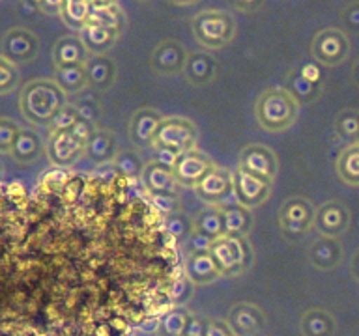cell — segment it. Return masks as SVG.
Wrapping results in <instances>:
<instances>
[{
  "label": "cell",
  "instance_id": "cell-1",
  "mask_svg": "<svg viewBox=\"0 0 359 336\" xmlns=\"http://www.w3.org/2000/svg\"><path fill=\"white\" fill-rule=\"evenodd\" d=\"M297 101L288 94V90H266L257 101V120L266 131H285L296 122Z\"/></svg>",
  "mask_w": 359,
  "mask_h": 336
},
{
  "label": "cell",
  "instance_id": "cell-2",
  "mask_svg": "<svg viewBox=\"0 0 359 336\" xmlns=\"http://www.w3.org/2000/svg\"><path fill=\"white\" fill-rule=\"evenodd\" d=\"M193 34H195L196 41L204 47L219 49L229 43L234 36V21L224 11H201L193 19Z\"/></svg>",
  "mask_w": 359,
  "mask_h": 336
},
{
  "label": "cell",
  "instance_id": "cell-3",
  "mask_svg": "<svg viewBox=\"0 0 359 336\" xmlns=\"http://www.w3.org/2000/svg\"><path fill=\"white\" fill-rule=\"evenodd\" d=\"M210 254L217 262L221 274H240L251 265V246L247 239L219 237L210 246Z\"/></svg>",
  "mask_w": 359,
  "mask_h": 336
},
{
  "label": "cell",
  "instance_id": "cell-4",
  "mask_svg": "<svg viewBox=\"0 0 359 336\" xmlns=\"http://www.w3.org/2000/svg\"><path fill=\"white\" fill-rule=\"evenodd\" d=\"M195 142L196 127L185 118H163L161 125L157 127L154 136L156 148L176 151L178 155L195 150Z\"/></svg>",
  "mask_w": 359,
  "mask_h": 336
},
{
  "label": "cell",
  "instance_id": "cell-5",
  "mask_svg": "<svg viewBox=\"0 0 359 336\" xmlns=\"http://www.w3.org/2000/svg\"><path fill=\"white\" fill-rule=\"evenodd\" d=\"M64 108V94L49 83H38L28 86L25 94V111L36 122L55 118Z\"/></svg>",
  "mask_w": 359,
  "mask_h": 336
},
{
  "label": "cell",
  "instance_id": "cell-6",
  "mask_svg": "<svg viewBox=\"0 0 359 336\" xmlns=\"http://www.w3.org/2000/svg\"><path fill=\"white\" fill-rule=\"evenodd\" d=\"M316 209L307 198L294 196L283 204L279 211V224L286 237H302L314 226Z\"/></svg>",
  "mask_w": 359,
  "mask_h": 336
},
{
  "label": "cell",
  "instance_id": "cell-7",
  "mask_svg": "<svg viewBox=\"0 0 359 336\" xmlns=\"http://www.w3.org/2000/svg\"><path fill=\"white\" fill-rule=\"evenodd\" d=\"M311 52H313L316 64L339 66L341 62L346 60L348 52H350V43H348L346 34L342 32V30H337V28L320 30L314 36Z\"/></svg>",
  "mask_w": 359,
  "mask_h": 336
},
{
  "label": "cell",
  "instance_id": "cell-8",
  "mask_svg": "<svg viewBox=\"0 0 359 336\" xmlns=\"http://www.w3.org/2000/svg\"><path fill=\"white\" fill-rule=\"evenodd\" d=\"M232 183H234V198L238 204L245 207L260 206L269 195L271 183L266 179L258 178L255 174L247 172L245 168L238 167L232 172Z\"/></svg>",
  "mask_w": 359,
  "mask_h": 336
},
{
  "label": "cell",
  "instance_id": "cell-9",
  "mask_svg": "<svg viewBox=\"0 0 359 336\" xmlns=\"http://www.w3.org/2000/svg\"><path fill=\"white\" fill-rule=\"evenodd\" d=\"M195 189L201 200L208 202L212 206H224L234 196L232 172L224 170V168L213 167Z\"/></svg>",
  "mask_w": 359,
  "mask_h": 336
},
{
  "label": "cell",
  "instance_id": "cell-10",
  "mask_svg": "<svg viewBox=\"0 0 359 336\" xmlns=\"http://www.w3.org/2000/svg\"><path fill=\"white\" fill-rule=\"evenodd\" d=\"M215 167L206 153L198 150H189L185 153H180L176 162H174L172 172L174 178L180 185L185 187H196L202 179L206 178V174Z\"/></svg>",
  "mask_w": 359,
  "mask_h": 336
},
{
  "label": "cell",
  "instance_id": "cell-11",
  "mask_svg": "<svg viewBox=\"0 0 359 336\" xmlns=\"http://www.w3.org/2000/svg\"><path fill=\"white\" fill-rule=\"evenodd\" d=\"M350 226V211L339 200H330L322 204L314 215V228L325 237H339Z\"/></svg>",
  "mask_w": 359,
  "mask_h": 336
},
{
  "label": "cell",
  "instance_id": "cell-12",
  "mask_svg": "<svg viewBox=\"0 0 359 336\" xmlns=\"http://www.w3.org/2000/svg\"><path fill=\"white\" fill-rule=\"evenodd\" d=\"M185 62H187V52L184 45L176 39H165L157 43L150 56L151 69L159 75H178L184 71Z\"/></svg>",
  "mask_w": 359,
  "mask_h": 336
},
{
  "label": "cell",
  "instance_id": "cell-13",
  "mask_svg": "<svg viewBox=\"0 0 359 336\" xmlns=\"http://www.w3.org/2000/svg\"><path fill=\"white\" fill-rule=\"evenodd\" d=\"M238 167L245 168L247 172L255 174L258 178L266 179V181L271 183L275 176H277L279 162H277V155L269 148L262 144H251L241 151Z\"/></svg>",
  "mask_w": 359,
  "mask_h": 336
},
{
  "label": "cell",
  "instance_id": "cell-14",
  "mask_svg": "<svg viewBox=\"0 0 359 336\" xmlns=\"http://www.w3.org/2000/svg\"><path fill=\"white\" fill-rule=\"evenodd\" d=\"M226 323L230 325L234 336H251L266 325V316L257 304L240 302L230 310Z\"/></svg>",
  "mask_w": 359,
  "mask_h": 336
},
{
  "label": "cell",
  "instance_id": "cell-15",
  "mask_svg": "<svg viewBox=\"0 0 359 336\" xmlns=\"http://www.w3.org/2000/svg\"><path fill=\"white\" fill-rule=\"evenodd\" d=\"M185 276L193 282V284H212L213 280L221 276V269L217 262L213 260L210 251L193 252L185 260Z\"/></svg>",
  "mask_w": 359,
  "mask_h": 336
},
{
  "label": "cell",
  "instance_id": "cell-16",
  "mask_svg": "<svg viewBox=\"0 0 359 336\" xmlns=\"http://www.w3.org/2000/svg\"><path fill=\"white\" fill-rule=\"evenodd\" d=\"M163 116L154 108H140L139 112H135V116L131 118L129 123V134L135 146H148L154 144V136H156L157 127L161 125Z\"/></svg>",
  "mask_w": 359,
  "mask_h": 336
},
{
  "label": "cell",
  "instance_id": "cell-17",
  "mask_svg": "<svg viewBox=\"0 0 359 336\" xmlns=\"http://www.w3.org/2000/svg\"><path fill=\"white\" fill-rule=\"evenodd\" d=\"M221 211H223L224 235L232 239H245V235L251 232L252 226L251 209L238 202H229L221 206Z\"/></svg>",
  "mask_w": 359,
  "mask_h": 336
},
{
  "label": "cell",
  "instance_id": "cell-18",
  "mask_svg": "<svg viewBox=\"0 0 359 336\" xmlns=\"http://www.w3.org/2000/svg\"><path fill=\"white\" fill-rule=\"evenodd\" d=\"M88 86L100 92H105L116 80V64L107 55H92L90 60L84 62Z\"/></svg>",
  "mask_w": 359,
  "mask_h": 336
},
{
  "label": "cell",
  "instance_id": "cell-19",
  "mask_svg": "<svg viewBox=\"0 0 359 336\" xmlns=\"http://www.w3.org/2000/svg\"><path fill=\"white\" fill-rule=\"evenodd\" d=\"M118 34H120V28L88 21V24L81 30V36H83L81 41L92 55H105L107 50L116 43Z\"/></svg>",
  "mask_w": 359,
  "mask_h": 336
},
{
  "label": "cell",
  "instance_id": "cell-20",
  "mask_svg": "<svg viewBox=\"0 0 359 336\" xmlns=\"http://www.w3.org/2000/svg\"><path fill=\"white\" fill-rule=\"evenodd\" d=\"M309 260L316 269L330 271L335 269L342 260V245L335 237L320 235L309 248Z\"/></svg>",
  "mask_w": 359,
  "mask_h": 336
},
{
  "label": "cell",
  "instance_id": "cell-21",
  "mask_svg": "<svg viewBox=\"0 0 359 336\" xmlns=\"http://www.w3.org/2000/svg\"><path fill=\"white\" fill-rule=\"evenodd\" d=\"M142 183L151 196L154 195H176V178L170 167L159 162H148L142 172Z\"/></svg>",
  "mask_w": 359,
  "mask_h": 336
},
{
  "label": "cell",
  "instance_id": "cell-22",
  "mask_svg": "<svg viewBox=\"0 0 359 336\" xmlns=\"http://www.w3.org/2000/svg\"><path fill=\"white\" fill-rule=\"evenodd\" d=\"M83 148L84 142L77 139L72 131H60L50 139V159L60 167H69L77 161Z\"/></svg>",
  "mask_w": 359,
  "mask_h": 336
},
{
  "label": "cell",
  "instance_id": "cell-23",
  "mask_svg": "<svg viewBox=\"0 0 359 336\" xmlns=\"http://www.w3.org/2000/svg\"><path fill=\"white\" fill-rule=\"evenodd\" d=\"M84 150L88 157L97 164H107V162L114 161L118 155V140L116 136L107 131V129H95L94 134L86 140Z\"/></svg>",
  "mask_w": 359,
  "mask_h": 336
},
{
  "label": "cell",
  "instance_id": "cell-24",
  "mask_svg": "<svg viewBox=\"0 0 359 336\" xmlns=\"http://www.w3.org/2000/svg\"><path fill=\"white\" fill-rule=\"evenodd\" d=\"M215 69H217V64H215L212 55H208V52H191V55H187L184 73L191 84L204 86L215 77Z\"/></svg>",
  "mask_w": 359,
  "mask_h": 336
},
{
  "label": "cell",
  "instance_id": "cell-25",
  "mask_svg": "<svg viewBox=\"0 0 359 336\" xmlns=\"http://www.w3.org/2000/svg\"><path fill=\"white\" fill-rule=\"evenodd\" d=\"M299 327L303 336H333L337 323L335 318L324 308H311L302 316Z\"/></svg>",
  "mask_w": 359,
  "mask_h": 336
},
{
  "label": "cell",
  "instance_id": "cell-26",
  "mask_svg": "<svg viewBox=\"0 0 359 336\" xmlns=\"http://www.w3.org/2000/svg\"><path fill=\"white\" fill-rule=\"evenodd\" d=\"M193 228H195L196 234L204 235L212 241L223 237L224 223L221 206H210L202 209L201 213H196V217L193 218Z\"/></svg>",
  "mask_w": 359,
  "mask_h": 336
},
{
  "label": "cell",
  "instance_id": "cell-27",
  "mask_svg": "<svg viewBox=\"0 0 359 336\" xmlns=\"http://www.w3.org/2000/svg\"><path fill=\"white\" fill-rule=\"evenodd\" d=\"M337 174L348 185H359V142H352L337 159Z\"/></svg>",
  "mask_w": 359,
  "mask_h": 336
},
{
  "label": "cell",
  "instance_id": "cell-28",
  "mask_svg": "<svg viewBox=\"0 0 359 336\" xmlns=\"http://www.w3.org/2000/svg\"><path fill=\"white\" fill-rule=\"evenodd\" d=\"M191 312L184 307H174L161 316L157 321L159 336H184Z\"/></svg>",
  "mask_w": 359,
  "mask_h": 336
},
{
  "label": "cell",
  "instance_id": "cell-29",
  "mask_svg": "<svg viewBox=\"0 0 359 336\" xmlns=\"http://www.w3.org/2000/svg\"><path fill=\"white\" fill-rule=\"evenodd\" d=\"M55 56L60 67L83 66L84 58H86V47L77 38L62 39L60 43L56 45Z\"/></svg>",
  "mask_w": 359,
  "mask_h": 336
},
{
  "label": "cell",
  "instance_id": "cell-30",
  "mask_svg": "<svg viewBox=\"0 0 359 336\" xmlns=\"http://www.w3.org/2000/svg\"><path fill=\"white\" fill-rule=\"evenodd\" d=\"M114 167H116L118 174L123 176V178L137 179L142 178V172H144V167L142 164V159L139 157V153L135 151H118V155L114 157Z\"/></svg>",
  "mask_w": 359,
  "mask_h": 336
},
{
  "label": "cell",
  "instance_id": "cell-31",
  "mask_svg": "<svg viewBox=\"0 0 359 336\" xmlns=\"http://www.w3.org/2000/svg\"><path fill=\"white\" fill-rule=\"evenodd\" d=\"M64 10V19L69 22V27L83 30L90 21V13H92V4L84 2V0H69L62 6Z\"/></svg>",
  "mask_w": 359,
  "mask_h": 336
},
{
  "label": "cell",
  "instance_id": "cell-32",
  "mask_svg": "<svg viewBox=\"0 0 359 336\" xmlns=\"http://www.w3.org/2000/svg\"><path fill=\"white\" fill-rule=\"evenodd\" d=\"M335 131L339 136L346 140L358 142L359 139V111L353 108H344L337 114Z\"/></svg>",
  "mask_w": 359,
  "mask_h": 336
},
{
  "label": "cell",
  "instance_id": "cell-33",
  "mask_svg": "<svg viewBox=\"0 0 359 336\" xmlns=\"http://www.w3.org/2000/svg\"><path fill=\"white\" fill-rule=\"evenodd\" d=\"M318 88L316 84L309 83L307 78L302 77V73L297 71L294 73L290 78H288V94L297 101V105L299 103H309V101H313L316 95H318Z\"/></svg>",
  "mask_w": 359,
  "mask_h": 336
},
{
  "label": "cell",
  "instance_id": "cell-34",
  "mask_svg": "<svg viewBox=\"0 0 359 336\" xmlns=\"http://www.w3.org/2000/svg\"><path fill=\"white\" fill-rule=\"evenodd\" d=\"M58 83L66 92H79L84 86H88L86 69L84 66H67L58 69Z\"/></svg>",
  "mask_w": 359,
  "mask_h": 336
},
{
  "label": "cell",
  "instance_id": "cell-35",
  "mask_svg": "<svg viewBox=\"0 0 359 336\" xmlns=\"http://www.w3.org/2000/svg\"><path fill=\"white\" fill-rule=\"evenodd\" d=\"M165 230H167V234L170 237L178 241H187L191 237V234L195 232L193 220L182 211L172 213V215L165 217Z\"/></svg>",
  "mask_w": 359,
  "mask_h": 336
},
{
  "label": "cell",
  "instance_id": "cell-36",
  "mask_svg": "<svg viewBox=\"0 0 359 336\" xmlns=\"http://www.w3.org/2000/svg\"><path fill=\"white\" fill-rule=\"evenodd\" d=\"M193 290H195V284L191 282L187 276H180L172 282L170 286V291H168V295H170V301L176 304V307H182L184 302H187L193 295Z\"/></svg>",
  "mask_w": 359,
  "mask_h": 336
},
{
  "label": "cell",
  "instance_id": "cell-37",
  "mask_svg": "<svg viewBox=\"0 0 359 336\" xmlns=\"http://www.w3.org/2000/svg\"><path fill=\"white\" fill-rule=\"evenodd\" d=\"M39 153V142L32 133H25L19 136L15 144V155L19 159H32Z\"/></svg>",
  "mask_w": 359,
  "mask_h": 336
},
{
  "label": "cell",
  "instance_id": "cell-38",
  "mask_svg": "<svg viewBox=\"0 0 359 336\" xmlns=\"http://www.w3.org/2000/svg\"><path fill=\"white\" fill-rule=\"evenodd\" d=\"M341 21L344 32L359 34V0L350 4L341 11Z\"/></svg>",
  "mask_w": 359,
  "mask_h": 336
},
{
  "label": "cell",
  "instance_id": "cell-39",
  "mask_svg": "<svg viewBox=\"0 0 359 336\" xmlns=\"http://www.w3.org/2000/svg\"><path fill=\"white\" fill-rule=\"evenodd\" d=\"M151 204L163 211L165 215H172V213H178L182 209L178 200V195H154L151 196Z\"/></svg>",
  "mask_w": 359,
  "mask_h": 336
},
{
  "label": "cell",
  "instance_id": "cell-40",
  "mask_svg": "<svg viewBox=\"0 0 359 336\" xmlns=\"http://www.w3.org/2000/svg\"><path fill=\"white\" fill-rule=\"evenodd\" d=\"M10 50L17 56L32 55L34 39L27 36V34H15V36L10 38Z\"/></svg>",
  "mask_w": 359,
  "mask_h": 336
},
{
  "label": "cell",
  "instance_id": "cell-41",
  "mask_svg": "<svg viewBox=\"0 0 359 336\" xmlns=\"http://www.w3.org/2000/svg\"><path fill=\"white\" fill-rule=\"evenodd\" d=\"M77 122H79L77 108H62V111L55 116L56 133H60V131H72Z\"/></svg>",
  "mask_w": 359,
  "mask_h": 336
},
{
  "label": "cell",
  "instance_id": "cell-42",
  "mask_svg": "<svg viewBox=\"0 0 359 336\" xmlns=\"http://www.w3.org/2000/svg\"><path fill=\"white\" fill-rule=\"evenodd\" d=\"M75 108L79 112V120H83V122L94 123L97 120V116H100V108H97L94 101H83Z\"/></svg>",
  "mask_w": 359,
  "mask_h": 336
},
{
  "label": "cell",
  "instance_id": "cell-43",
  "mask_svg": "<svg viewBox=\"0 0 359 336\" xmlns=\"http://www.w3.org/2000/svg\"><path fill=\"white\" fill-rule=\"evenodd\" d=\"M206 323L208 319H202L201 316H196V314L191 312L184 336H204L206 335Z\"/></svg>",
  "mask_w": 359,
  "mask_h": 336
},
{
  "label": "cell",
  "instance_id": "cell-44",
  "mask_svg": "<svg viewBox=\"0 0 359 336\" xmlns=\"http://www.w3.org/2000/svg\"><path fill=\"white\" fill-rule=\"evenodd\" d=\"M204 336H234L230 325L221 319H208L206 323V335Z\"/></svg>",
  "mask_w": 359,
  "mask_h": 336
},
{
  "label": "cell",
  "instance_id": "cell-45",
  "mask_svg": "<svg viewBox=\"0 0 359 336\" xmlns=\"http://www.w3.org/2000/svg\"><path fill=\"white\" fill-rule=\"evenodd\" d=\"M185 243H187V251H189V254H193V252L210 251V246H212L213 241L204 237V235L196 234V232H193L189 239L185 241Z\"/></svg>",
  "mask_w": 359,
  "mask_h": 336
},
{
  "label": "cell",
  "instance_id": "cell-46",
  "mask_svg": "<svg viewBox=\"0 0 359 336\" xmlns=\"http://www.w3.org/2000/svg\"><path fill=\"white\" fill-rule=\"evenodd\" d=\"M299 73H302V77L307 78L309 83L320 86V80H322V69H320V64H316V62H309V64H305V66L299 69Z\"/></svg>",
  "mask_w": 359,
  "mask_h": 336
},
{
  "label": "cell",
  "instance_id": "cell-47",
  "mask_svg": "<svg viewBox=\"0 0 359 336\" xmlns=\"http://www.w3.org/2000/svg\"><path fill=\"white\" fill-rule=\"evenodd\" d=\"M178 159V153L170 150H163V148H156V162L165 164V167H174V162Z\"/></svg>",
  "mask_w": 359,
  "mask_h": 336
},
{
  "label": "cell",
  "instance_id": "cell-48",
  "mask_svg": "<svg viewBox=\"0 0 359 336\" xmlns=\"http://www.w3.org/2000/svg\"><path fill=\"white\" fill-rule=\"evenodd\" d=\"M95 176L100 179H112L114 176H120V174H118L114 162H107V164H100L95 168Z\"/></svg>",
  "mask_w": 359,
  "mask_h": 336
},
{
  "label": "cell",
  "instance_id": "cell-49",
  "mask_svg": "<svg viewBox=\"0 0 359 336\" xmlns=\"http://www.w3.org/2000/svg\"><path fill=\"white\" fill-rule=\"evenodd\" d=\"M352 274L359 280V251L352 258Z\"/></svg>",
  "mask_w": 359,
  "mask_h": 336
},
{
  "label": "cell",
  "instance_id": "cell-50",
  "mask_svg": "<svg viewBox=\"0 0 359 336\" xmlns=\"http://www.w3.org/2000/svg\"><path fill=\"white\" fill-rule=\"evenodd\" d=\"M352 78H353V83H355V86H359V58L355 60V64H353L352 67Z\"/></svg>",
  "mask_w": 359,
  "mask_h": 336
},
{
  "label": "cell",
  "instance_id": "cell-51",
  "mask_svg": "<svg viewBox=\"0 0 359 336\" xmlns=\"http://www.w3.org/2000/svg\"><path fill=\"white\" fill-rule=\"evenodd\" d=\"M358 142H359V139H358Z\"/></svg>",
  "mask_w": 359,
  "mask_h": 336
}]
</instances>
